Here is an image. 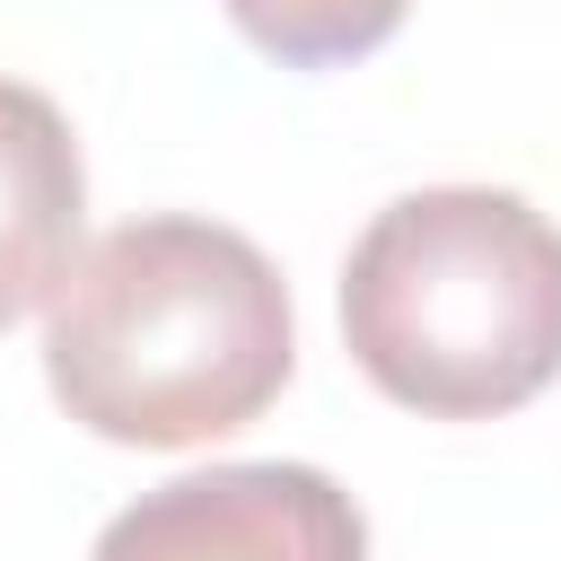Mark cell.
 Masks as SVG:
<instances>
[{
    "label": "cell",
    "mask_w": 561,
    "mask_h": 561,
    "mask_svg": "<svg viewBox=\"0 0 561 561\" xmlns=\"http://www.w3.org/2000/svg\"><path fill=\"white\" fill-rule=\"evenodd\" d=\"M289 368L298 316L280 263L193 210L105 228L44 307V386L114 447L228 438L280 403Z\"/></svg>",
    "instance_id": "obj_1"
},
{
    "label": "cell",
    "mask_w": 561,
    "mask_h": 561,
    "mask_svg": "<svg viewBox=\"0 0 561 561\" xmlns=\"http://www.w3.org/2000/svg\"><path fill=\"white\" fill-rule=\"evenodd\" d=\"M342 342L421 421H500L561 377V228L500 184L394 193L342 254Z\"/></svg>",
    "instance_id": "obj_2"
},
{
    "label": "cell",
    "mask_w": 561,
    "mask_h": 561,
    "mask_svg": "<svg viewBox=\"0 0 561 561\" xmlns=\"http://www.w3.org/2000/svg\"><path fill=\"white\" fill-rule=\"evenodd\" d=\"M88 561H368V517L324 465H210L114 508Z\"/></svg>",
    "instance_id": "obj_3"
},
{
    "label": "cell",
    "mask_w": 561,
    "mask_h": 561,
    "mask_svg": "<svg viewBox=\"0 0 561 561\" xmlns=\"http://www.w3.org/2000/svg\"><path fill=\"white\" fill-rule=\"evenodd\" d=\"M79 219H88V167L70 140V114L0 79V333L53 307V289L79 263Z\"/></svg>",
    "instance_id": "obj_4"
},
{
    "label": "cell",
    "mask_w": 561,
    "mask_h": 561,
    "mask_svg": "<svg viewBox=\"0 0 561 561\" xmlns=\"http://www.w3.org/2000/svg\"><path fill=\"white\" fill-rule=\"evenodd\" d=\"M219 9L280 70H342L412 18V0H219Z\"/></svg>",
    "instance_id": "obj_5"
}]
</instances>
